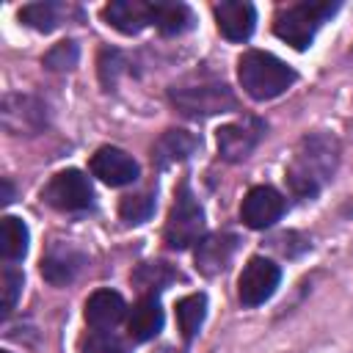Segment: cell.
<instances>
[{
  "label": "cell",
  "mask_w": 353,
  "mask_h": 353,
  "mask_svg": "<svg viewBox=\"0 0 353 353\" xmlns=\"http://www.w3.org/2000/svg\"><path fill=\"white\" fill-rule=\"evenodd\" d=\"M0 284H3V314H8V312L14 309V303H17V298H19V290H22V276H19L17 270L6 268V270H3Z\"/></svg>",
  "instance_id": "27"
},
{
  "label": "cell",
  "mask_w": 353,
  "mask_h": 353,
  "mask_svg": "<svg viewBox=\"0 0 353 353\" xmlns=\"http://www.w3.org/2000/svg\"><path fill=\"white\" fill-rule=\"evenodd\" d=\"M336 11V3H295L276 17V36L295 50H306L317 33V28Z\"/></svg>",
  "instance_id": "3"
},
{
  "label": "cell",
  "mask_w": 353,
  "mask_h": 353,
  "mask_svg": "<svg viewBox=\"0 0 353 353\" xmlns=\"http://www.w3.org/2000/svg\"><path fill=\"white\" fill-rule=\"evenodd\" d=\"M19 19L36 30H52L61 22V6L58 3H30L19 11Z\"/></svg>",
  "instance_id": "22"
},
{
  "label": "cell",
  "mask_w": 353,
  "mask_h": 353,
  "mask_svg": "<svg viewBox=\"0 0 353 353\" xmlns=\"http://www.w3.org/2000/svg\"><path fill=\"white\" fill-rule=\"evenodd\" d=\"M44 63L55 72H63V69H74L77 63V44L74 41H61L55 44L47 55H44Z\"/></svg>",
  "instance_id": "25"
},
{
  "label": "cell",
  "mask_w": 353,
  "mask_h": 353,
  "mask_svg": "<svg viewBox=\"0 0 353 353\" xmlns=\"http://www.w3.org/2000/svg\"><path fill=\"white\" fill-rule=\"evenodd\" d=\"M0 201H3V204L11 201V185H8V182H3V199H0Z\"/></svg>",
  "instance_id": "28"
},
{
  "label": "cell",
  "mask_w": 353,
  "mask_h": 353,
  "mask_svg": "<svg viewBox=\"0 0 353 353\" xmlns=\"http://www.w3.org/2000/svg\"><path fill=\"white\" fill-rule=\"evenodd\" d=\"M262 135V124L254 121V119H245V121H237V124H226L218 130V149L226 160H243L251 154V149L256 146Z\"/></svg>",
  "instance_id": "12"
},
{
  "label": "cell",
  "mask_w": 353,
  "mask_h": 353,
  "mask_svg": "<svg viewBox=\"0 0 353 353\" xmlns=\"http://www.w3.org/2000/svg\"><path fill=\"white\" fill-rule=\"evenodd\" d=\"M215 22L218 30L229 39V41H245L254 30L256 22V11L251 3L243 0H223L215 6Z\"/></svg>",
  "instance_id": "11"
},
{
  "label": "cell",
  "mask_w": 353,
  "mask_h": 353,
  "mask_svg": "<svg viewBox=\"0 0 353 353\" xmlns=\"http://www.w3.org/2000/svg\"><path fill=\"white\" fill-rule=\"evenodd\" d=\"M234 237L232 234H210L204 240H199L196 248V268L204 276H215L221 270H226L232 254H234Z\"/></svg>",
  "instance_id": "14"
},
{
  "label": "cell",
  "mask_w": 353,
  "mask_h": 353,
  "mask_svg": "<svg viewBox=\"0 0 353 353\" xmlns=\"http://www.w3.org/2000/svg\"><path fill=\"white\" fill-rule=\"evenodd\" d=\"M160 328H163V309H160V303H157L152 295L141 298V301L132 306L130 317H127V331H130V336H132L135 342H146V339L157 336Z\"/></svg>",
  "instance_id": "16"
},
{
  "label": "cell",
  "mask_w": 353,
  "mask_h": 353,
  "mask_svg": "<svg viewBox=\"0 0 353 353\" xmlns=\"http://www.w3.org/2000/svg\"><path fill=\"white\" fill-rule=\"evenodd\" d=\"M44 121V108L33 99V97H22V94H8L3 99V127L14 135H33L36 130H41Z\"/></svg>",
  "instance_id": "10"
},
{
  "label": "cell",
  "mask_w": 353,
  "mask_h": 353,
  "mask_svg": "<svg viewBox=\"0 0 353 353\" xmlns=\"http://www.w3.org/2000/svg\"><path fill=\"white\" fill-rule=\"evenodd\" d=\"M196 138L190 135V132H185V130H168V132H163V138L154 143V160L160 163V165H171V163H176V160H185L193 149H196Z\"/></svg>",
  "instance_id": "19"
},
{
  "label": "cell",
  "mask_w": 353,
  "mask_h": 353,
  "mask_svg": "<svg viewBox=\"0 0 353 353\" xmlns=\"http://www.w3.org/2000/svg\"><path fill=\"white\" fill-rule=\"evenodd\" d=\"M174 279V273L163 265V262H149L135 273V281L141 284V290H160L163 284H168Z\"/></svg>",
  "instance_id": "24"
},
{
  "label": "cell",
  "mask_w": 353,
  "mask_h": 353,
  "mask_svg": "<svg viewBox=\"0 0 353 353\" xmlns=\"http://www.w3.org/2000/svg\"><path fill=\"white\" fill-rule=\"evenodd\" d=\"M336 160H339V146L331 135H323V132L306 135L287 168L290 188L298 196H314L325 185V179L334 174Z\"/></svg>",
  "instance_id": "1"
},
{
  "label": "cell",
  "mask_w": 353,
  "mask_h": 353,
  "mask_svg": "<svg viewBox=\"0 0 353 353\" xmlns=\"http://www.w3.org/2000/svg\"><path fill=\"white\" fill-rule=\"evenodd\" d=\"M0 353H8V350H0Z\"/></svg>",
  "instance_id": "29"
},
{
  "label": "cell",
  "mask_w": 353,
  "mask_h": 353,
  "mask_svg": "<svg viewBox=\"0 0 353 353\" xmlns=\"http://www.w3.org/2000/svg\"><path fill=\"white\" fill-rule=\"evenodd\" d=\"M44 199L47 204H52L55 210L63 212H77V210H88L94 201V190L85 174H80L77 168H66L61 174H55L50 179V185L44 188Z\"/></svg>",
  "instance_id": "6"
},
{
  "label": "cell",
  "mask_w": 353,
  "mask_h": 353,
  "mask_svg": "<svg viewBox=\"0 0 353 353\" xmlns=\"http://www.w3.org/2000/svg\"><path fill=\"white\" fill-rule=\"evenodd\" d=\"M279 279H281L279 265H273L265 256H251L237 279V298L245 306H259L276 292Z\"/></svg>",
  "instance_id": "7"
},
{
  "label": "cell",
  "mask_w": 353,
  "mask_h": 353,
  "mask_svg": "<svg viewBox=\"0 0 353 353\" xmlns=\"http://www.w3.org/2000/svg\"><path fill=\"white\" fill-rule=\"evenodd\" d=\"M105 19L108 25H113L119 33H138L141 28H146L152 22V3H141V0H116L110 6H105Z\"/></svg>",
  "instance_id": "13"
},
{
  "label": "cell",
  "mask_w": 353,
  "mask_h": 353,
  "mask_svg": "<svg viewBox=\"0 0 353 353\" xmlns=\"http://www.w3.org/2000/svg\"><path fill=\"white\" fill-rule=\"evenodd\" d=\"M80 262H83V256L72 245H52L47 251V256L41 259V276L50 284H66L74 279Z\"/></svg>",
  "instance_id": "17"
},
{
  "label": "cell",
  "mask_w": 353,
  "mask_h": 353,
  "mask_svg": "<svg viewBox=\"0 0 353 353\" xmlns=\"http://www.w3.org/2000/svg\"><path fill=\"white\" fill-rule=\"evenodd\" d=\"M281 212H284V199L270 185L251 188L245 193L243 204H240V218L251 229H268V226H273L281 218Z\"/></svg>",
  "instance_id": "8"
},
{
  "label": "cell",
  "mask_w": 353,
  "mask_h": 353,
  "mask_svg": "<svg viewBox=\"0 0 353 353\" xmlns=\"http://www.w3.org/2000/svg\"><path fill=\"white\" fill-rule=\"evenodd\" d=\"M91 174L113 188H121L138 179V163L119 146H102L91 157Z\"/></svg>",
  "instance_id": "9"
},
{
  "label": "cell",
  "mask_w": 353,
  "mask_h": 353,
  "mask_svg": "<svg viewBox=\"0 0 353 353\" xmlns=\"http://www.w3.org/2000/svg\"><path fill=\"white\" fill-rule=\"evenodd\" d=\"M152 22L165 36H179L193 28V11L185 3H152Z\"/></svg>",
  "instance_id": "18"
},
{
  "label": "cell",
  "mask_w": 353,
  "mask_h": 353,
  "mask_svg": "<svg viewBox=\"0 0 353 353\" xmlns=\"http://www.w3.org/2000/svg\"><path fill=\"white\" fill-rule=\"evenodd\" d=\"M154 210V199L149 193H138V196H127L119 204V212L127 223H143Z\"/></svg>",
  "instance_id": "23"
},
{
  "label": "cell",
  "mask_w": 353,
  "mask_h": 353,
  "mask_svg": "<svg viewBox=\"0 0 353 353\" xmlns=\"http://www.w3.org/2000/svg\"><path fill=\"white\" fill-rule=\"evenodd\" d=\"M171 102L185 116H212V113H226L237 108L226 83H207V80L171 88Z\"/></svg>",
  "instance_id": "4"
},
{
  "label": "cell",
  "mask_w": 353,
  "mask_h": 353,
  "mask_svg": "<svg viewBox=\"0 0 353 353\" xmlns=\"http://www.w3.org/2000/svg\"><path fill=\"white\" fill-rule=\"evenodd\" d=\"M201 234H204V212L196 196L190 193V188L179 185L168 221H165V243L171 248H188L190 243H199Z\"/></svg>",
  "instance_id": "5"
},
{
  "label": "cell",
  "mask_w": 353,
  "mask_h": 353,
  "mask_svg": "<svg viewBox=\"0 0 353 353\" xmlns=\"http://www.w3.org/2000/svg\"><path fill=\"white\" fill-rule=\"evenodd\" d=\"M127 306H124V298L113 290H97L88 301H85V320L88 325H94L97 331H105V328H113L121 317H124Z\"/></svg>",
  "instance_id": "15"
},
{
  "label": "cell",
  "mask_w": 353,
  "mask_h": 353,
  "mask_svg": "<svg viewBox=\"0 0 353 353\" xmlns=\"http://www.w3.org/2000/svg\"><path fill=\"white\" fill-rule=\"evenodd\" d=\"M237 77L245 94L254 99H273L295 83V72L281 58L262 52V50H248L240 55Z\"/></svg>",
  "instance_id": "2"
},
{
  "label": "cell",
  "mask_w": 353,
  "mask_h": 353,
  "mask_svg": "<svg viewBox=\"0 0 353 353\" xmlns=\"http://www.w3.org/2000/svg\"><path fill=\"white\" fill-rule=\"evenodd\" d=\"M83 353H127L124 345L108 334V331H94L85 342H83Z\"/></svg>",
  "instance_id": "26"
},
{
  "label": "cell",
  "mask_w": 353,
  "mask_h": 353,
  "mask_svg": "<svg viewBox=\"0 0 353 353\" xmlns=\"http://www.w3.org/2000/svg\"><path fill=\"white\" fill-rule=\"evenodd\" d=\"M204 314H207V298L201 292L196 295H188L176 303V320H179V331L185 339H193L204 323Z\"/></svg>",
  "instance_id": "21"
},
{
  "label": "cell",
  "mask_w": 353,
  "mask_h": 353,
  "mask_svg": "<svg viewBox=\"0 0 353 353\" xmlns=\"http://www.w3.org/2000/svg\"><path fill=\"white\" fill-rule=\"evenodd\" d=\"M0 251L8 262L22 259L28 251V226L14 215H6L0 223Z\"/></svg>",
  "instance_id": "20"
}]
</instances>
